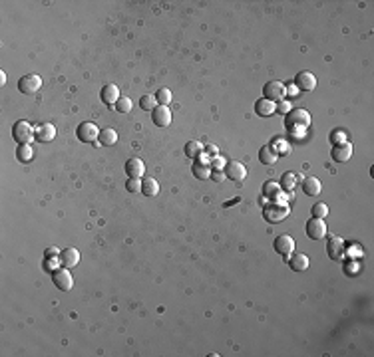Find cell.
I'll return each mask as SVG.
<instances>
[{"label": "cell", "mask_w": 374, "mask_h": 357, "mask_svg": "<svg viewBox=\"0 0 374 357\" xmlns=\"http://www.w3.org/2000/svg\"><path fill=\"white\" fill-rule=\"evenodd\" d=\"M311 127V113L307 109H291L285 115V129L293 137H303Z\"/></svg>", "instance_id": "1"}, {"label": "cell", "mask_w": 374, "mask_h": 357, "mask_svg": "<svg viewBox=\"0 0 374 357\" xmlns=\"http://www.w3.org/2000/svg\"><path fill=\"white\" fill-rule=\"evenodd\" d=\"M289 213H291L289 205H285V203H281V201H273L271 205H267V207L263 209V217H265V221L271 223V224L283 223V221L289 217Z\"/></svg>", "instance_id": "2"}, {"label": "cell", "mask_w": 374, "mask_h": 357, "mask_svg": "<svg viewBox=\"0 0 374 357\" xmlns=\"http://www.w3.org/2000/svg\"><path fill=\"white\" fill-rule=\"evenodd\" d=\"M12 139L18 145H30L32 139H36V129L28 121H16L12 125Z\"/></svg>", "instance_id": "3"}, {"label": "cell", "mask_w": 374, "mask_h": 357, "mask_svg": "<svg viewBox=\"0 0 374 357\" xmlns=\"http://www.w3.org/2000/svg\"><path fill=\"white\" fill-rule=\"evenodd\" d=\"M263 97L273 101V103H279L287 97V86L283 82H269L265 88H263Z\"/></svg>", "instance_id": "4"}, {"label": "cell", "mask_w": 374, "mask_h": 357, "mask_svg": "<svg viewBox=\"0 0 374 357\" xmlns=\"http://www.w3.org/2000/svg\"><path fill=\"white\" fill-rule=\"evenodd\" d=\"M52 282H54V286L58 288V290H62V292H70L72 290V286H74V278H72V274H70V268H56L54 272H52Z\"/></svg>", "instance_id": "5"}, {"label": "cell", "mask_w": 374, "mask_h": 357, "mask_svg": "<svg viewBox=\"0 0 374 357\" xmlns=\"http://www.w3.org/2000/svg\"><path fill=\"white\" fill-rule=\"evenodd\" d=\"M40 88H42V78H40L38 74H28V76H22V78L18 80V89H20V93H24V95L36 93Z\"/></svg>", "instance_id": "6"}, {"label": "cell", "mask_w": 374, "mask_h": 357, "mask_svg": "<svg viewBox=\"0 0 374 357\" xmlns=\"http://www.w3.org/2000/svg\"><path fill=\"white\" fill-rule=\"evenodd\" d=\"M100 131H102V129H98L96 123H92V121H84V123L78 125L76 135H78V139H80L82 143H94V141L100 137Z\"/></svg>", "instance_id": "7"}, {"label": "cell", "mask_w": 374, "mask_h": 357, "mask_svg": "<svg viewBox=\"0 0 374 357\" xmlns=\"http://www.w3.org/2000/svg\"><path fill=\"white\" fill-rule=\"evenodd\" d=\"M307 236L311 240H322L326 236V223H324V219H315L313 217L307 223Z\"/></svg>", "instance_id": "8"}, {"label": "cell", "mask_w": 374, "mask_h": 357, "mask_svg": "<svg viewBox=\"0 0 374 357\" xmlns=\"http://www.w3.org/2000/svg\"><path fill=\"white\" fill-rule=\"evenodd\" d=\"M326 252L332 260H342L344 258V252H346V244L340 236H330L328 242H326Z\"/></svg>", "instance_id": "9"}, {"label": "cell", "mask_w": 374, "mask_h": 357, "mask_svg": "<svg viewBox=\"0 0 374 357\" xmlns=\"http://www.w3.org/2000/svg\"><path fill=\"white\" fill-rule=\"evenodd\" d=\"M225 177L231 178V181L241 183L243 178L247 177V169H245V165L239 163V161H227V165H225Z\"/></svg>", "instance_id": "10"}, {"label": "cell", "mask_w": 374, "mask_h": 357, "mask_svg": "<svg viewBox=\"0 0 374 357\" xmlns=\"http://www.w3.org/2000/svg\"><path fill=\"white\" fill-rule=\"evenodd\" d=\"M330 157H332V161H334V163H346V161L352 157V145H350L348 141L332 145Z\"/></svg>", "instance_id": "11"}, {"label": "cell", "mask_w": 374, "mask_h": 357, "mask_svg": "<svg viewBox=\"0 0 374 357\" xmlns=\"http://www.w3.org/2000/svg\"><path fill=\"white\" fill-rule=\"evenodd\" d=\"M275 250H277V254H281L283 258L289 260V256H293V250H295V240H293V236L281 234V236L275 240Z\"/></svg>", "instance_id": "12"}, {"label": "cell", "mask_w": 374, "mask_h": 357, "mask_svg": "<svg viewBox=\"0 0 374 357\" xmlns=\"http://www.w3.org/2000/svg\"><path fill=\"white\" fill-rule=\"evenodd\" d=\"M295 86L301 91H313L317 88V78L311 72H299L297 78H295Z\"/></svg>", "instance_id": "13"}, {"label": "cell", "mask_w": 374, "mask_h": 357, "mask_svg": "<svg viewBox=\"0 0 374 357\" xmlns=\"http://www.w3.org/2000/svg\"><path fill=\"white\" fill-rule=\"evenodd\" d=\"M152 121L158 127H167L171 123V109H169V105H158L152 111Z\"/></svg>", "instance_id": "14"}, {"label": "cell", "mask_w": 374, "mask_h": 357, "mask_svg": "<svg viewBox=\"0 0 374 357\" xmlns=\"http://www.w3.org/2000/svg\"><path fill=\"white\" fill-rule=\"evenodd\" d=\"M126 175L130 178H142L146 175V165L140 157H132L128 163H126Z\"/></svg>", "instance_id": "15"}, {"label": "cell", "mask_w": 374, "mask_h": 357, "mask_svg": "<svg viewBox=\"0 0 374 357\" xmlns=\"http://www.w3.org/2000/svg\"><path fill=\"white\" fill-rule=\"evenodd\" d=\"M100 97H102V101H104L106 105H115L117 99L121 97V95H119V88H117L115 84H106V86L102 88Z\"/></svg>", "instance_id": "16"}, {"label": "cell", "mask_w": 374, "mask_h": 357, "mask_svg": "<svg viewBox=\"0 0 374 357\" xmlns=\"http://www.w3.org/2000/svg\"><path fill=\"white\" fill-rule=\"evenodd\" d=\"M303 193L307 195V197H317V195H321V191H322V185H321V181L317 177H309V178H303Z\"/></svg>", "instance_id": "17"}, {"label": "cell", "mask_w": 374, "mask_h": 357, "mask_svg": "<svg viewBox=\"0 0 374 357\" xmlns=\"http://www.w3.org/2000/svg\"><path fill=\"white\" fill-rule=\"evenodd\" d=\"M80 262V252L76 248H64L60 252V264L64 268H74Z\"/></svg>", "instance_id": "18"}, {"label": "cell", "mask_w": 374, "mask_h": 357, "mask_svg": "<svg viewBox=\"0 0 374 357\" xmlns=\"http://www.w3.org/2000/svg\"><path fill=\"white\" fill-rule=\"evenodd\" d=\"M275 111H277V103H273V101H269V99H265V97H261V99L255 101V113H257L259 117H269V115H273Z\"/></svg>", "instance_id": "19"}, {"label": "cell", "mask_w": 374, "mask_h": 357, "mask_svg": "<svg viewBox=\"0 0 374 357\" xmlns=\"http://www.w3.org/2000/svg\"><path fill=\"white\" fill-rule=\"evenodd\" d=\"M56 137V127L52 123H42L40 127H36V141L40 143H48Z\"/></svg>", "instance_id": "20"}, {"label": "cell", "mask_w": 374, "mask_h": 357, "mask_svg": "<svg viewBox=\"0 0 374 357\" xmlns=\"http://www.w3.org/2000/svg\"><path fill=\"white\" fill-rule=\"evenodd\" d=\"M309 264H311V260H309V256L303 254V252H299V254H295V256H289V266H291V270H295V272H305V270L309 268Z\"/></svg>", "instance_id": "21"}, {"label": "cell", "mask_w": 374, "mask_h": 357, "mask_svg": "<svg viewBox=\"0 0 374 357\" xmlns=\"http://www.w3.org/2000/svg\"><path fill=\"white\" fill-rule=\"evenodd\" d=\"M191 173H193L195 178H199V181H205V178H211L213 171H211V165H205V163L197 161V163L191 165Z\"/></svg>", "instance_id": "22"}, {"label": "cell", "mask_w": 374, "mask_h": 357, "mask_svg": "<svg viewBox=\"0 0 374 357\" xmlns=\"http://www.w3.org/2000/svg\"><path fill=\"white\" fill-rule=\"evenodd\" d=\"M100 143L104 145V147H111V145H115L117 143V131L115 129H111V127H106V129H102L100 131Z\"/></svg>", "instance_id": "23"}, {"label": "cell", "mask_w": 374, "mask_h": 357, "mask_svg": "<svg viewBox=\"0 0 374 357\" xmlns=\"http://www.w3.org/2000/svg\"><path fill=\"white\" fill-rule=\"evenodd\" d=\"M158 193H160V183L156 181V178H152V177L144 178V181H142V195H146V197H156Z\"/></svg>", "instance_id": "24"}, {"label": "cell", "mask_w": 374, "mask_h": 357, "mask_svg": "<svg viewBox=\"0 0 374 357\" xmlns=\"http://www.w3.org/2000/svg\"><path fill=\"white\" fill-rule=\"evenodd\" d=\"M203 153H205V145L203 143H199V141H187L185 143V155L189 159H197Z\"/></svg>", "instance_id": "25"}, {"label": "cell", "mask_w": 374, "mask_h": 357, "mask_svg": "<svg viewBox=\"0 0 374 357\" xmlns=\"http://www.w3.org/2000/svg\"><path fill=\"white\" fill-rule=\"evenodd\" d=\"M281 193H283V189H281L279 183L269 181V183L263 185V195H265L267 199H271V201H279V199H281Z\"/></svg>", "instance_id": "26"}, {"label": "cell", "mask_w": 374, "mask_h": 357, "mask_svg": "<svg viewBox=\"0 0 374 357\" xmlns=\"http://www.w3.org/2000/svg\"><path fill=\"white\" fill-rule=\"evenodd\" d=\"M277 159H279V155L271 149V145H265V147H261V151H259V161L263 163V165H275L277 163Z\"/></svg>", "instance_id": "27"}, {"label": "cell", "mask_w": 374, "mask_h": 357, "mask_svg": "<svg viewBox=\"0 0 374 357\" xmlns=\"http://www.w3.org/2000/svg\"><path fill=\"white\" fill-rule=\"evenodd\" d=\"M279 185H281L283 191L291 193V191L299 185V183H297V175H295V173H285V175L281 177V183H279Z\"/></svg>", "instance_id": "28"}, {"label": "cell", "mask_w": 374, "mask_h": 357, "mask_svg": "<svg viewBox=\"0 0 374 357\" xmlns=\"http://www.w3.org/2000/svg\"><path fill=\"white\" fill-rule=\"evenodd\" d=\"M32 157H34L32 145H18L16 147V159L20 163H28V161H32Z\"/></svg>", "instance_id": "29"}, {"label": "cell", "mask_w": 374, "mask_h": 357, "mask_svg": "<svg viewBox=\"0 0 374 357\" xmlns=\"http://www.w3.org/2000/svg\"><path fill=\"white\" fill-rule=\"evenodd\" d=\"M156 99H158V105H169L171 99H173V93H171V89H167V88H160V89L156 91Z\"/></svg>", "instance_id": "30"}, {"label": "cell", "mask_w": 374, "mask_h": 357, "mask_svg": "<svg viewBox=\"0 0 374 357\" xmlns=\"http://www.w3.org/2000/svg\"><path fill=\"white\" fill-rule=\"evenodd\" d=\"M115 109H117V113H130L132 109H134V101L128 97V95H123V97H119L117 99V103H115Z\"/></svg>", "instance_id": "31"}, {"label": "cell", "mask_w": 374, "mask_h": 357, "mask_svg": "<svg viewBox=\"0 0 374 357\" xmlns=\"http://www.w3.org/2000/svg\"><path fill=\"white\" fill-rule=\"evenodd\" d=\"M140 107H142L144 111H154V109L158 107V99H156V95H152V93L142 95V99H140Z\"/></svg>", "instance_id": "32"}, {"label": "cell", "mask_w": 374, "mask_h": 357, "mask_svg": "<svg viewBox=\"0 0 374 357\" xmlns=\"http://www.w3.org/2000/svg\"><path fill=\"white\" fill-rule=\"evenodd\" d=\"M271 149H273L277 155H289V153H291V145H289L287 141H283V139H275L273 145H271Z\"/></svg>", "instance_id": "33"}, {"label": "cell", "mask_w": 374, "mask_h": 357, "mask_svg": "<svg viewBox=\"0 0 374 357\" xmlns=\"http://www.w3.org/2000/svg\"><path fill=\"white\" fill-rule=\"evenodd\" d=\"M311 213H313V217H315V219H324V217H326L330 211H328V207H326L324 203H317V205L311 209Z\"/></svg>", "instance_id": "34"}, {"label": "cell", "mask_w": 374, "mask_h": 357, "mask_svg": "<svg viewBox=\"0 0 374 357\" xmlns=\"http://www.w3.org/2000/svg\"><path fill=\"white\" fill-rule=\"evenodd\" d=\"M126 191L132 193V195L140 193L142 191V181H140V178H128V181H126Z\"/></svg>", "instance_id": "35"}, {"label": "cell", "mask_w": 374, "mask_h": 357, "mask_svg": "<svg viewBox=\"0 0 374 357\" xmlns=\"http://www.w3.org/2000/svg\"><path fill=\"white\" fill-rule=\"evenodd\" d=\"M209 165H211V167H215V171H221V169H225L227 161H225V159H223L221 155H215V157H211Z\"/></svg>", "instance_id": "36"}, {"label": "cell", "mask_w": 374, "mask_h": 357, "mask_svg": "<svg viewBox=\"0 0 374 357\" xmlns=\"http://www.w3.org/2000/svg\"><path fill=\"white\" fill-rule=\"evenodd\" d=\"M330 141H332L334 145H336V143H344V141H346V133L338 129V131H334V133L330 135Z\"/></svg>", "instance_id": "37"}, {"label": "cell", "mask_w": 374, "mask_h": 357, "mask_svg": "<svg viewBox=\"0 0 374 357\" xmlns=\"http://www.w3.org/2000/svg\"><path fill=\"white\" fill-rule=\"evenodd\" d=\"M277 111H279L281 115H287V113L291 111V103H289L287 99H283V101H279V103H277Z\"/></svg>", "instance_id": "38"}, {"label": "cell", "mask_w": 374, "mask_h": 357, "mask_svg": "<svg viewBox=\"0 0 374 357\" xmlns=\"http://www.w3.org/2000/svg\"><path fill=\"white\" fill-rule=\"evenodd\" d=\"M60 256V250L56 248V246H50V248H46V252H44V258H58Z\"/></svg>", "instance_id": "39"}, {"label": "cell", "mask_w": 374, "mask_h": 357, "mask_svg": "<svg viewBox=\"0 0 374 357\" xmlns=\"http://www.w3.org/2000/svg\"><path fill=\"white\" fill-rule=\"evenodd\" d=\"M211 178H213V181H217V183H221L223 178H227V177H225V173H221V171H213V173H211Z\"/></svg>", "instance_id": "40"}, {"label": "cell", "mask_w": 374, "mask_h": 357, "mask_svg": "<svg viewBox=\"0 0 374 357\" xmlns=\"http://www.w3.org/2000/svg\"><path fill=\"white\" fill-rule=\"evenodd\" d=\"M205 153L211 155V157H215L217 155V147L215 145H205Z\"/></svg>", "instance_id": "41"}, {"label": "cell", "mask_w": 374, "mask_h": 357, "mask_svg": "<svg viewBox=\"0 0 374 357\" xmlns=\"http://www.w3.org/2000/svg\"><path fill=\"white\" fill-rule=\"evenodd\" d=\"M297 93V86H291V88H287V95H295Z\"/></svg>", "instance_id": "42"}, {"label": "cell", "mask_w": 374, "mask_h": 357, "mask_svg": "<svg viewBox=\"0 0 374 357\" xmlns=\"http://www.w3.org/2000/svg\"><path fill=\"white\" fill-rule=\"evenodd\" d=\"M4 84H6V74L0 72V86H4Z\"/></svg>", "instance_id": "43"}]
</instances>
